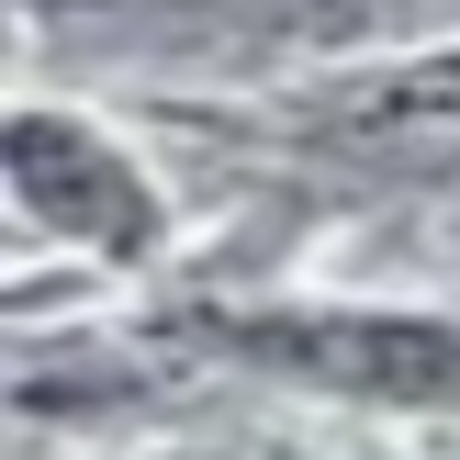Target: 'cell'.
I'll use <instances>...</instances> for the list:
<instances>
[{"instance_id": "1", "label": "cell", "mask_w": 460, "mask_h": 460, "mask_svg": "<svg viewBox=\"0 0 460 460\" xmlns=\"http://www.w3.org/2000/svg\"><path fill=\"white\" fill-rule=\"evenodd\" d=\"M202 337L281 382L404 416H460V314H394V304H270V314H202Z\"/></svg>"}, {"instance_id": "2", "label": "cell", "mask_w": 460, "mask_h": 460, "mask_svg": "<svg viewBox=\"0 0 460 460\" xmlns=\"http://www.w3.org/2000/svg\"><path fill=\"white\" fill-rule=\"evenodd\" d=\"M12 191L34 225H57L90 259H146L157 247V191L112 135L67 124V112H12Z\"/></svg>"}, {"instance_id": "3", "label": "cell", "mask_w": 460, "mask_h": 460, "mask_svg": "<svg viewBox=\"0 0 460 460\" xmlns=\"http://www.w3.org/2000/svg\"><path fill=\"white\" fill-rule=\"evenodd\" d=\"M427 124H460V45L404 57V67H359V79H326L292 102V135H314V146H394Z\"/></svg>"}]
</instances>
